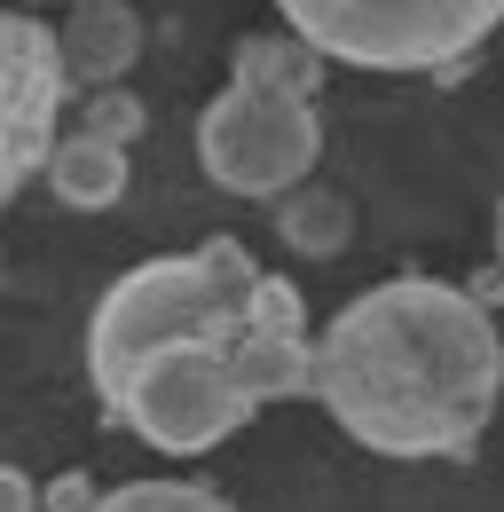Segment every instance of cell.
Masks as SVG:
<instances>
[{
    "label": "cell",
    "instance_id": "obj_4",
    "mask_svg": "<svg viewBox=\"0 0 504 512\" xmlns=\"http://www.w3.org/2000/svg\"><path fill=\"white\" fill-rule=\"evenodd\" d=\"M252 410V386L237 379V363H229V347H158V355H142L126 386L103 402V418L126 426V434H142L150 449H166V457H205L213 442H229L237 426H245Z\"/></svg>",
    "mask_w": 504,
    "mask_h": 512
},
{
    "label": "cell",
    "instance_id": "obj_1",
    "mask_svg": "<svg viewBox=\"0 0 504 512\" xmlns=\"http://www.w3.org/2000/svg\"><path fill=\"white\" fill-rule=\"evenodd\" d=\"M315 402L371 457H473L504 402L497 308L441 276H386L315 339Z\"/></svg>",
    "mask_w": 504,
    "mask_h": 512
},
{
    "label": "cell",
    "instance_id": "obj_6",
    "mask_svg": "<svg viewBox=\"0 0 504 512\" xmlns=\"http://www.w3.org/2000/svg\"><path fill=\"white\" fill-rule=\"evenodd\" d=\"M63 48L40 16L0 8V205L24 190L48 150H56V119H63Z\"/></svg>",
    "mask_w": 504,
    "mask_h": 512
},
{
    "label": "cell",
    "instance_id": "obj_16",
    "mask_svg": "<svg viewBox=\"0 0 504 512\" xmlns=\"http://www.w3.org/2000/svg\"><path fill=\"white\" fill-rule=\"evenodd\" d=\"M497 276H504V205H497Z\"/></svg>",
    "mask_w": 504,
    "mask_h": 512
},
{
    "label": "cell",
    "instance_id": "obj_13",
    "mask_svg": "<svg viewBox=\"0 0 504 512\" xmlns=\"http://www.w3.org/2000/svg\"><path fill=\"white\" fill-rule=\"evenodd\" d=\"M79 127L134 150V134H142V103H134L126 87H87V111H79Z\"/></svg>",
    "mask_w": 504,
    "mask_h": 512
},
{
    "label": "cell",
    "instance_id": "obj_8",
    "mask_svg": "<svg viewBox=\"0 0 504 512\" xmlns=\"http://www.w3.org/2000/svg\"><path fill=\"white\" fill-rule=\"evenodd\" d=\"M63 48V79L71 87H126V71L142 56V16L126 0H79L56 32Z\"/></svg>",
    "mask_w": 504,
    "mask_h": 512
},
{
    "label": "cell",
    "instance_id": "obj_7",
    "mask_svg": "<svg viewBox=\"0 0 504 512\" xmlns=\"http://www.w3.org/2000/svg\"><path fill=\"white\" fill-rule=\"evenodd\" d=\"M229 363L237 379L252 386V402H292V394H315V339H308V308L284 276H260L252 284V308L229 339Z\"/></svg>",
    "mask_w": 504,
    "mask_h": 512
},
{
    "label": "cell",
    "instance_id": "obj_14",
    "mask_svg": "<svg viewBox=\"0 0 504 512\" xmlns=\"http://www.w3.org/2000/svg\"><path fill=\"white\" fill-rule=\"evenodd\" d=\"M95 497H103V489H95L87 473H56V481L40 489V512H95Z\"/></svg>",
    "mask_w": 504,
    "mask_h": 512
},
{
    "label": "cell",
    "instance_id": "obj_5",
    "mask_svg": "<svg viewBox=\"0 0 504 512\" xmlns=\"http://www.w3.org/2000/svg\"><path fill=\"white\" fill-rule=\"evenodd\" d=\"M315 158H323V119H315V95H292V87L229 79L197 119V166L229 197H284L315 174Z\"/></svg>",
    "mask_w": 504,
    "mask_h": 512
},
{
    "label": "cell",
    "instance_id": "obj_11",
    "mask_svg": "<svg viewBox=\"0 0 504 512\" xmlns=\"http://www.w3.org/2000/svg\"><path fill=\"white\" fill-rule=\"evenodd\" d=\"M229 79L315 95V79H323V56H315L300 32H252V40H237V56H229Z\"/></svg>",
    "mask_w": 504,
    "mask_h": 512
},
{
    "label": "cell",
    "instance_id": "obj_15",
    "mask_svg": "<svg viewBox=\"0 0 504 512\" xmlns=\"http://www.w3.org/2000/svg\"><path fill=\"white\" fill-rule=\"evenodd\" d=\"M0 512H40V489H32L16 465H0Z\"/></svg>",
    "mask_w": 504,
    "mask_h": 512
},
{
    "label": "cell",
    "instance_id": "obj_12",
    "mask_svg": "<svg viewBox=\"0 0 504 512\" xmlns=\"http://www.w3.org/2000/svg\"><path fill=\"white\" fill-rule=\"evenodd\" d=\"M95 512H237V505L197 481H126V489H103Z\"/></svg>",
    "mask_w": 504,
    "mask_h": 512
},
{
    "label": "cell",
    "instance_id": "obj_10",
    "mask_svg": "<svg viewBox=\"0 0 504 512\" xmlns=\"http://www.w3.org/2000/svg\"><path fill=\"white\" fill-rule=\"evenodd\" d=\"M276 237H284L300 260H339L347 237H355V205L308 174V182H292V190L276 197Z\"/></svg>",
    "mask_w": 504,
    "mask_h": 512
},
{
    "label": "cell",
    "instance_id": "obj_2",
    "mask_svg": "<svg viewBox=\"0 0 504 512\" xmlns=\"http://www.w3.org/2000/svg\"><path fill=\"white\" fill-rule=\"evenodd\" d=\"M252 284H260V268H252V253L237 237H205L197 253H166V260L126 268L87 316V379H95V394L111 402L126 386V371L142 355H158V347H189V339L229 347L252 308Z\"/></svg>",
    "mask_w": 504,
    "mask_h": 512
},
{
    "label": "cell",
    "instance_id": "obj_3",
    "mask_svg": "<svg viewBox=\"0 0 504 512\" xmlns=\"http://www.w3.org/2000/svg\"><path fill=\"white\" fill-rule=\"evenodd\" d=\"M323 64L355 71H441L465 64L504 24V0H276Z\"/></svg>",
    "mask_w": 504,
    "mask_h": 512
},
{
    "label": "cell",
    "instance_id": "obj_9",
    "mask_svg": "<svg viewBox=\"0 0 504 512\" xmlns=\"http://www.w3.org/2000/svg\"><path fill=\"white\" fill-rule=\"evenodd\" d=\"M48 190L71 205V213H103V205H119L126 197V142H103V134H63L56 150H48Z\"/></svg>",
    "mask_w": 504,
    "mask_h": 512
}]
</instances>
